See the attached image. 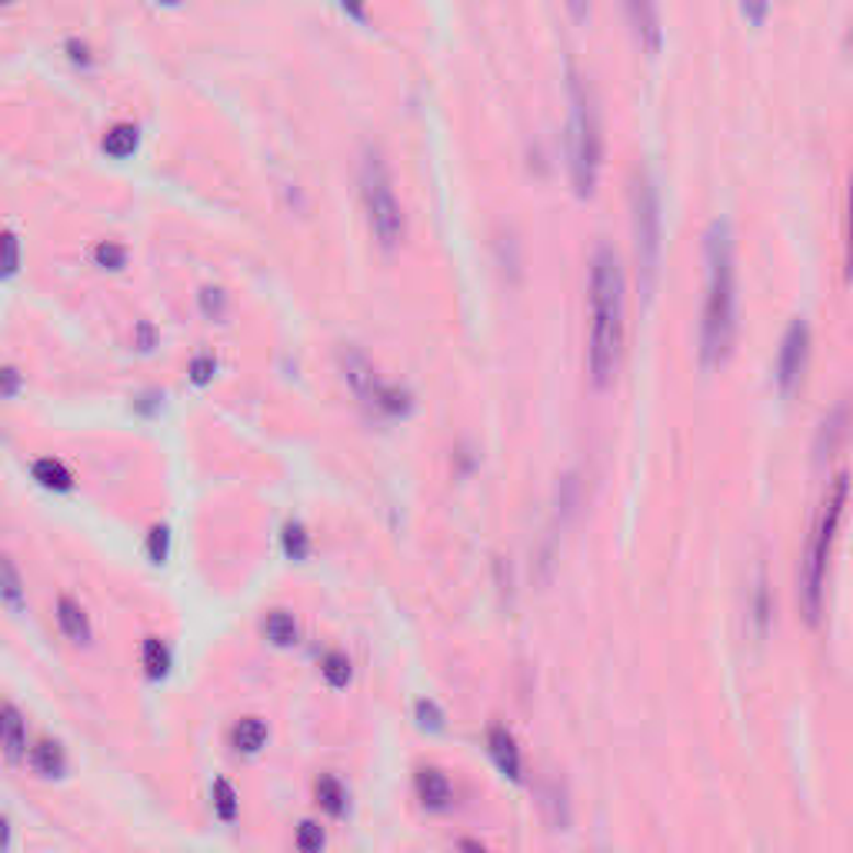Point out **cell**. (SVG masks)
<instances>
[{"label": "cell", "instance_id": "cell-1", "mask_svg": "<svg viewBox=\"0 0 853 853\" xmlns=\"http://www.w3.org/2000/svg\"><path fill=\"white\" fill-rule=\"evenodd\" d=\"M627 284L614 247L601 243L590 261V344L587 364L596 387H607L617 374L627 327Z\"/></svg>", "mask_w": 853, "mask_h": 853}, {"label": "cell", "instance_id": "cell-2", "mask_svg": "<svg viewBox=\"0 0 853 853\" xmlns=\"http://www.w3.org/2000/svg\"><path fill=\"white\" fill-rule=\"evenodd\" d=\"M707 297L701 323V357L707 367L727 361L737 337V258L733 230L727 220H714L704 234Z\"/></svg>", "mask_w": 853, "mask_h": 853}, {"label": "cell", "instance_id": "cell-3", "mask_svg": "<svg viewBox=\"0 0 853 853\" xmlns=\"http://www.w3.org/2000/svg\"><path fill=\"white\" fill-rule=\"evenodd\" d=\"M846 500H850V477L840 474L823 497L817 527L810 534V544H807L804 564H800V604H804V614H807L810 624H817L820 611H823L827 564H830V550H833V541H837V531H840V521H843Z\"/></svg>", "mask_w": 853, "mask_h": 853}, {"label": "cell", "instance_id": "cell-4", "mask_svg": "<svg viewBox=\"0 0 853 853\" xmlns=\"http://www.w3.org/2000/svg\"><path fill=\"white\" fill-rule=\"evenodd\" d=\"M570 124H567V150H570V178L580 197H587L601 170V121L590 98V88L573 73L570 77Z\"/></svg>", "mask_w": 853, "mask_h": 853}, {"label": "cell", "instance_id": "cell-5", "mask_svg": "<svg viewBox=\"0 0 853 853\" xmlns=\"http://www.w3.org/2000/svg\"><path fill=\"white\" fill-rule=\"evenodd\" d=\"M630 224H634V253H637V277L644 297L653 294L657 268H660V197L653 178L644 167L630 178Z\"/></svg>", "mask_w": 853, "mask_h": 853}, {"label": "cell", "instance_id": "cell-6", "mask_svg": "<svg viewBox=\"0 0 853 853\" xmlns=\"http://www.w3.org/2000/svg\"><path fill=\"white\" fill-rule=\"evenodd\" d=\"M361 194H364V207H367V220L371 230L377 234L380 247H397L403 237V211L397 204L394 184H390V170L380 157V150H367L364 153V167H361Z\"/></svg>", "mask_w": 853, "mask_h": 853}, {"label": "cell", "instance_id": "cell-7", "mask_svg": "<svg viewBox=\"0 0 853 853\" xmlns=\"http://www.w3.org/2000/svg\"><path fill=\"white\" fill-rule=\"evenodd\" d=\"M810 361V323L804 317L791 320L784 340H781V354H777V384L784 394H794L804 380Z\"/></svg>", "mask_w": 853, "mask_h": 853}, {"label": "cell", "instance_id": "cell-8", "mask_svg": "<svg viewBox=\"0 0 853 853\" xmlns=\"http://www.w3.org/2000/svg\"><path fill=\"white\" fill-rule=\"evenodd\" d=\"M487 750H490V757H493V763H497V771H500L503 777L521 781L524 763H521V747H518L514 733H510L507 727H500V724L490 727V730H487Z\"/></svg>", "mask_w": 853, "mask_h": 853}, {"label": "cell", "instance_id": "cell-9", "mask_svg": "<svg viewBox=\"0 0 853 853\" xmlns=\"http://www.w3.org/2000/svg\"><path fill=\"white\" fill-rule=\"evenodd\" d=\"M0 747H4V757L11 763H18L27 753V730H24V717L14 704H4L0 710Z\"/></svg>", "mask_w": 853, "mask_h": 853}, {"label": "cell", "instance_id": "cell-10", "mask_svg": "<svg viewBox=\"0 0 853 853\" xmlns=\"http://www.w3.org/2000/svg\"><path fill=\"white\" fill-rule=\"evenodd\" d=\"M413 784H417V797H420L426 807H434V810L447 807L451 797H454V787H451L447 774L437 771V766H420Z\"/></svg>", "mask_w": 853, "mask_h": 853}, {"label": "cell", "instance_id": "cell-11", "mask_svg": "<svg viewBox=\"0 0 853 853\" xmlns=\"http://www.w3.org/2000/svg\"><path fill=\"white\" fill-rule=\"evenodd\" d=\"M57 621H60V630L73 644H91V621L77 601H70V596H60L57 601Z\"/></svg>", "mask_w": 853, "mask_h": 853}, {"label": "cell", "instance_id": "cell-12", "mask_svg": "<svg viewBox=\"0 0 853 853\" xmlns=\"http://www.w3.org/2000/svg\"><path fill=\"white\" fill-rule=\"evenodd\" d=\"M627 18L634 24V34L640 37V44L647 50H657L660 47V21H657V11L650 4H627Z\"/></svg>", "mask_w": 853, "mask_h": 853}, {"label": "cell", "instance_id": "cell-13", "mask_svg": "<svg viewBox=\"0 0 853 853\" xmlns=\"http://www.w3.org/2000/svg\"><path fill=\"white\" fill-rule=\"evenodd\" d=\"M31 763H34V771L44 774V777H60L67 771V757H64V747L57 740H41L31 750Z\"/></svg>", "mask_w": 853, "mask_h": 853}, {"label": "cell", "instance_id": "cell-14", "mask_svg": "<svg viewBox=\"0 0 853 853\" xmlns=\"http://www.w3.org/2000/svg\"><path fill=\"white\" fill-rule=\"evenodd\" d=\"M230 740H234V747L243 750V753H258V750L268 743V724L258 720V717H243V720L234 724Z\"/></svg>", "mask_w": 853, "mask_h": 853}, {"label": "cell", "instance_id": "cell-15", "mask_svg": "<svg viewBox=\"0 0 853 853\" xmlns=\"http://www.w3.org/2000/svg\"><path fill=\"white\" fill-rule=\"evenodd\" d=\"M314 794H317V804H320L330 817H344V810H348V791H344V784H340L333 774H323V777L314 784Z\"/></svg>", "mask_w": 853, "mask_h": 853}, {"label": "cell", "instance_id": "cell-16", "mask_svg": "<svg viewBox=\"0 0 853 853\" xmlns=\"http://www.w3.org/2000/svg\"><path fill=\"white\" fill-rule=\"evenodd\" d=\"M264 634H268V640H271L274 647H291V644H297V621H294V614H287V611H271L268 621H264Z\"/></svg>", "mask_w": 853, "mask_h": 853}, {"label": "cell", "instance_id": "cell-17", "mask_svg": "<svg viewBox=\"0 0 853 853\" xmlns=\"http://www.w3.org/2000/svg\"><path fill=\"white\" fill-rule=\"evenodd\" d=\"M34 477H37V484H44L47 490H70V487H73L70 470H67L57 457L37 460V464H34Z\"/></svg>", "mask_w": 853, "mask_h": 853}, {"label": "cell", "instance_id": "cell-18", "mask_svg": "<svg viewBox=\"0 0 853 853\" xmlns=\"http://www.w3.org/2000/svg\"><path fill=\"white\" fill-rule=\"evenodd\" d=\"M320 673H323V680H327L330 687H348V684H351V660H348V653L330 650V653L320 660Z\"/></svg>", "mask_w": 853, "mask_h": 853}, {"label": "cell", "instance_id": "cell-19", "mask_svg": "<svg viewBox=\"0 0 853 853\" xmlns=\"http://www.w3.org/2000/svg\"><path fill=\"white\" fill-rule=\"evenodd\" d=\"M237 810H240V800H237V791L230 781L217 777L214 781V814L224 820V823H234L237 820Z\"/></svg>", "mask_w": 853, "mask_h": 853}, {"label": "cell", "instance_id": "cell-20", "mask_svg": "<svg viewBox=\"0 0 853 853\" xmlns=\"http://www.w3.org/2000/svg\"><path fill=\"white\" fill-rule=\"evenodd\" d=\"M134 147H137V127L134 124H117L104 134V150L111 157H127V153H134Z\"/></svg>", "mask_w": 853, "mask_h": 853}, {"label": "cell", "instance_id": "cell-21", "mask_svg": "<svg viewBox=\"0 0 853 853\" xmlns=\"http://www.w3.org/2000/svg\"><path fill=\"white\" fill-rule=\"evenodd\" d=\"M0 596H4V604L18 614L24 611V587H21V577H18V567L11 557H4V580H0Z\"/></svg>", "mask_w": 853, "mask_h": 853}, {"label": "cell", "instance_id": "cell-22", "mask_svg": "<svg viewBox=\"0 0 853 853\" xmlns=\"http://www.w3.org/2000/svg\"><path fill=\"white\" fill-rule=\"evenodd\" d=\"M140 660H144L147 676H153V680H160V676L167 673V667H170V653H167V647H163L157 637H147V640H144Z\"/></svg>", "mask_w": 853, "mask_h": 853}, {"label": "cell", "instance_id": "cell-23", "mask_svg": "<svg viewBox=\"0 0 853 853\" xmlns=\"http://www.w3.org/2000/svg\"><path fill=\"white\" fill-rule=\"evenodd\" d=\"M307 550H310V537H307L304 524L291 521V524L284 527V554H287L291 560H304Z\"/></svg>", "mask_w": 853, "mask_h": 853}, {"label": "cell", "instance_id": "cell-24", "mask_svg": "<svg viewBox=\"0 0 853 853\" xmlns=\"http://www.w3.org/2000/svg\"><path fill=\"white\" fill-rule=\"evenodd\" d=\"M323 843H327V837H323V827H320V823L304 820V823L297 827V850H300V853H320Z\"/></svg>", "mask_w": 853, "mask_h": 853}, {"label": "cell", "instance_id": "cell-25", "mask_svg": "<svg viewBox=\"0 0 853 853\" xmlns=\"http://www.w3.org/2000/svg\"><path fill=\"white\" fill-rule=\"evenodd\" d=\"M94 258H98V264L117 271V268H124V261H127V250H124L121 243H114V240H104V243H98Z\"/></svg>", "mask_w": 853, "mask_h": 853}, {"label": "cell", "instance_id": "cell-26", "mask_svg": "<svg viewBox=\"0 0 853 853\" xmlns=\"http://www.w3.org/2000/svg\"><path fill=\"white\" fill-rule=\"evenodd\" d=\"M417 724L423 730H441L444 727V710L434 701H417Z\"/></svg>", "mask_w": 853, "mask_h": 853}, {"label": "cell", "instance_id": "cell-27", "mask_svg": "<svg viewBox=\"0 0 853 853\" xmlns=\"http://www.w3.org/2000/svg\"><path fill=\"white\" fill-rule=\"evenodd\" d=\"M147 550H150V560H153V564H163V560H167V550H170V531H167L163 524H157V527L150 531Z\"/></svg>", "mask_w": 853, "mask_h": 853}, {"label": "cell", "instance_id": "cell-28", "mask_svg": "<svg viewBox=\"0 0 853 853\" xmlns=\"http://www.w3.org/2000/svg\"><path fill=\"white\" fill-rule=\"evenodd\" d=\"M846 281H853V174H850V194H846Z\"/></svg>", "mask_w": 853, "mask_h": 853}, {"label": "cell", "instance_id": "cell-29", "mask_svg": "<svg viewBox=\"0 0 853 853\" xmlns=\"http://www.w3.org/2000/svg\"><path fill=\"white\" fill-rule=\"evenodd\" d=\"M201 300H204L207 314H220V310H224V291H217V287H207V291L201 294Z\"/></svg>", "mask_w": 853, "mask_h": 853}, {"label": "cell", "instance_id": "cell-30", "mask_svg": "<svg viewBox=\"0 0 853 853\" xmlns=\"http://www.w3.org/2000/svg\"><path fill=\"white\" fill-rule=\"evenodd\" d=\"M4 247H8V261H4V274H14L18 271V237L8 230L4 237Z\"/></svg>", "mask_w": 853, "mask_h": 853}, {"label": "cell", "instance_id": "cell-31", "mask_svg": "<svg viewBox=\"0 0 853 853\" xmlns=\"http://www.w3.org/2000/svg\"><path fill=\"white\" fill-rule=\"evenodd\" d=\"M191 374H194L197 384L211 380V374H214V361H211V357H197V361L191 364Z\"/></svg>", "mask_w": 853, "mask_h": 853}, {"label": "cell", "instance_id": "cell-32", "mask_svg": "<svg viewBox=\"0 0 853 853\" xmlns=\"http://www.w3.org/2000/svg\"><path fill=\"white\" fill-rule=\"evenodd\" d=\"M0 377H4V397H14L18 394V367H4V374H0Z\"/></svg>", "mask_w": 853, "mask_h": 853}, {"label": "cell", "instance_id": "cell-33", "mask_svg": "<svg viewBox=\"0 0 853 853\" xmlns=\"http://www.w3.org/2000/svg\"><path fill=\"white\" fill-rule=\"evenodd\" d=\"M457 850H460V853H487V846H480L477 840H460Z\"/></svg>", "mask_w": 853, "mask_h": 853}]
</instances>
